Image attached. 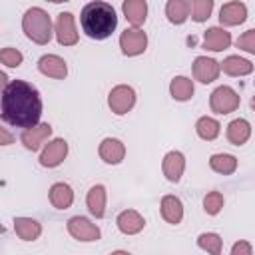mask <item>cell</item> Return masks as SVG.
<instances>
[{"mask_svg":"<svg viewBox=\"0 0 255 255\" xmlns=\"http://www.w3.org/2000/svg\"><path fill=\"white\" fill-rule=\"evenodd\" d=\"M22 30L28 36V40L44 46L52 38V20H50L46 10L34 6V8L26 10V14L22 18Z\"/></svg>","mask_w":255,"mask_h":255,"instance_id":"3","label":"cell"},{"mask_svg":"<svg viewBox=\"0 0 255 255\" xmlns=\"http://www.w3.org/2000/svg\"><path fill=\"white\" fill-rule=\"evenodd\" d=\"M120 48L126 56H139L147 48V36L139 28H128L120 36Z\"/></svg>","mask_w":255,"mask_h":255,"instance_id":"6","label":"cell"},{"mask_svg":"<svg viewBox=\"0 0 255 255\" xmlns=\"http://www.w3.org/2000/svg\"><path fill=\"white\" fill-rule=\"evenodd\" d=\"M68 233L78 241H98L100 239V227L82 215H76L68 221Z\"/></svg>","mask_w":255,"mask_h":255,"instance_id":"7","label":"cell"},{"mask_svg":"<svg viewBox=\"0 0 255 255\" xmlns=\"http://www.w3.org/2000/svg\"><path fill=\"white\" fill-rule=\"evenodd\" d=\"M0 114L2 120L14 128H32L40 122L42 98L32 84L24 80H12L2 90Z\"/></svg>","mask_w":255,"mask_h":255,"instance_id":"1","label":"cell"},{"mask_svg":"<svg viewBox=\"0 0 255 255\" xmlns=\"http://www.w3.org/2000/svg\"><path fill=\"white\" fill-rule=\"evenodd\" d=\"M122 10H124L126 20L133 28H139L147 18V2L145 0H124Z\"/></svg>","mask_w":255,"mask_h":255,"instance_id":"18","label":"cell"},{"mask_svg":"<svg viewBox=\"0 0 255 255\" xmlns=\"http://www.w3.org/2000/svg\"><path fill=\"white\" fill-rule=\"evenodd\" d=\"M12 141H14V135H12L8 129L0 128V145H10Z\"/></svg>","mask_w":255,"mask_h":255,"instance_id":"35","label":"cell"},{"mask_svg":"<svg viewBox=\"0 0 255 255\" xmlns=\"http://www.w3.org/2000/svg\"><path fill=\"white\" fill-rule=\"evenodd\" d=\"M161 169H163V175L167 181L171 183H177L183 175V169H185V157L181 151H167L163 161H161Z\"/></svg>","mask_w":255,"mask_h":255,"instance_id":"13","label":"cell"},{"mask_svg":"<svg viewBox=\"0 0 255 255\" xmlns=\"http://www.w3.org/2000/svg\"><path fill=\"white\" fill-rule=\"evenodd\" d=\"M165 16L171 24H183L189 18V2L187 0H167Z\"/></svg>","mask_w":255,"mask_h":255,"instance_id":"27","label":"cell"},{"mask_svg":"<svg viewBox=\"0 0 255 255\" xmlns=\"http://www.w3.org/2000/svg\"><path fill=\"white\" fill-rule=\"evenodd\" d=\"M80 24H82V30L88 38L106 40L116 30L118 16H116V10L112 4L102 2V0H94L82 8Z\"/></svg>","mask_w":255,"mask_h":255,"instance_id":"2","label":"cell"},{"mask_svg":"<svg viewBox=\"0 0 255 255\" xmlns=\"http://www.w3.org/2000/svg\"><path fill=\"white\" fill-rule=\"evenodd\" d=\"M251 253H253V247L247 241H239L231 247V255H251Z\"/></svg>","mask_w":255,"mask_h":255,"instance_id":"34","label":"cell"},{"mask_svg":"<svg viewBox=\"0 0 255 255\" xmlns=\"http://www.w3.org/2000/svg\"><path fill=\"white\" fill-rule=\"evenodd\" d=\"M219 70H223L227 76H247L253 72V64L239 56H227L219 64Z\"/></svg>","mask_w":255,"mask_h":255,"instance_id":"24","label":"cell"},{"mask_svg":"<svg viewBox=\"0 0 255 255\" xmlns=\"http://www.w3.org/2000/svg\"><path fill=\"white\" fill-rule=\"evenodd\" d=\"M56 38L60 46H74L78 44V30L72 12H60L56 20Z\"/></svg>","mask_w":255,"mask_h":255,"instance_id":"8","label":"cell"},{"mask_svg":"<svg viewBox=\"0 0 255 255\" xmlns=\"http://www.w3.org/2000/svg\"><path fill=\"white\" fill-rule=\"evenodd\" d=\"M189 2V10H191V18L195 22H205L211 16L213 10V0H187Z\"/></svg>","mask_w":255,"mask_h":255,"instance_id":"29","label":"cell"},{"mask_svg":"<svg viewBox=\"0 0 255 255\" xmlns=\"http://www.w3.org/2000/svg\"><path fill=\"white\" fill-rule=\"evenodd\" d=\"M197 245H199L203 251L211 253V255H219L223 241H221V237H219L217 233H201V235L197 237Z\"/></svg>","mask_w":255,"mask_h":255,"instance_id":"30","label":"cell"},{"mask_svg":"<svg viewBox=\"0 0 255 255\" xmlns=\"http://www.w3.org/2000/svg\"><path fill=\"white\" fill-rule=\"evenodd\" d=\"M86 205H88V209L94 217L102 219L106 215V187L100 185V183L90 187V191L86 195Z\"/></svg>","mask_w":255,"mask_h":255,"instance_id":"20","label":"cell"},{"mask_svg":"<svg viewBox=\"0 0 255 255\" xmlns=\"http://www.w3.org/2000/svg\"><path fill=\"white\" fill-rule=\"evenodd\" d=\"M38 70L54 80H64L68 76V66L64 62V58L56 56V54H46L38 60Z\"/></svg>","mask_w":255,"mask_h":255,"instance_id":"12","label":"cell"},{"mask_svg":"<svg viewBox=\"0 0 255 255\" xmlns=\"http://www.w3.org/2000/svg\"><path fill=\"white\" fill-rule=\"evenodd\" d=\"M209 167H211L215 173L231 175V173L237 169V157L231 155V153H215V155L209 157Z\"/></svg>","mask_w":255,"mask_h":255,"instance_id":"26","label":"cell"},{"mask_svg":"<svg viewBox=\"0 0 255 255\" xmlns=\"http://www.w3.org/2000/svg\"><path fill=\"white\" fill-rule=\"evenodd\" d=\"M223 207V195L219 191H209L205 197H203V209L205 213L209 215H217Z\"/></svg>","mask_w":255,"mask_h":255,"instance_id":"31","label":"cell"},{"mask_svg":"<svg viewBox=\"0 0 255 255\" xmlns=\"http://www.w3.org/2000/svg\"><path fill=\"white\" fill-rule=\"evenodd\" d=\"M68 155V141L62 137L52 139L40 153V163L44 167H58Z\"/></svg>","mask_w":255,"mask_h":255,"instance_id":"9","label":"cell"},{"mask_svg":"<svg viewBox=\"0 0 255 255\" xmlns=\"http://www.w3.org/2000/svg\"><path fill=\"white\" fill-rule=\"evenodd\" d=\"M50 2H54V4H60V2H68V0H50Z\"/></svg>","mask_w":255,"mask_h":255,"instance_id":"37","label":"cell"},{"mask_svg":"<svg viewBox=\"0 0 255 255\" xmlns=\"http://www.w3.org/2000/svg\"><path fill=\"white\" fill-rule=\"evenodd\" d=\"M14 231L22 241H34L42 233V225L32 217H16L14 219Z\"/></svg>","mask_w":255,"mask_h":255,"instance_id":"22","label":"cell"},{"mask_svg":"<svg viewBox=\"0 0 255 255\" xmlns=\"http://www.w3.org/2000/svg\"><path fill=\"white\" fill-rule=\"evenodd\" d=\"M239 104H241L239 94H237L233 88H229V86H219V88H215L213 94H211V98H209V108H211V112H215V114H219V116H225V114L235 112V110L239 108Z\"/></svg>","mask_w":255,"mask_h":255,"instance_id":"4","label":"cell"},{"mask_svg":"<svg viewBox=\"0 0 255 255\" xmlns=\"http://www.w3.org/2000/svg\"><path fill=\"white\" fill-rule=\"evenodd\" d=\"M231 46V34L225 28L213 26L203 34V48L211 52H223Z\"/></svg>","mask_w":255,"mask_h":255,"instance_id":"15","label":"cell"},{"mask_svg":"<svg viewBox=\"0 0 255 255\" xmlns=\"http://www.w3.org/2000/svg\"><path fill=\"white\" fill-rule=\"evenodd\" d=\"M118 223V229L124 233V235H135L139 233L143 227H145V219L135 211V209H126L118 215L116 219Z\"/></svg>","mask_w":255,"mask_h":255,"instance_id":"17","label":"cell"},{"mask_svg":"<svg viewBox=\"0 0 255 255\" xmlns=\"http://www.w3.org/2000/svg\"><path fill=\"white\" fill-rule=\"evenodd\" d=\"M6 84H8V76H6V74L0 70V92L6 88Z\"/></svg>","mask_w":255,"mask_h":255,"instance_id":"36","label":"cell"},{"mask_svg":"<svg viewBox=\"0 0 255 255\" xmlns=\"http://www.w3.org/2000/svg\"><path fill=\"white\" fill-rule=\"evenodd\" d=\"M161 217L167 221V223H171V225H177V223H181V219H183V203H181V199L179 197H175V195H165L163 199H161Z\"/></svg>","mask_w":255,"mask_h":255,"instance_id":"19","label":"cell"},{"mask_svg":"<svg viewBox=\"0 0 255 255\" xmlns=\"http://www.w3.org/2000/svg\"><path fill=\"white\" fill-rule=\"evenodd\" d=\"M237 48L249 52V54H255V30L249 28L247 32H243V36L237 38Z\"/></svg>","mask_w":255,"mask_h":255,"instance_id":"33","label":"cell"},{"mask_svg":"<svg viewBox=\"0 0 255 255\" xmlns=\"http://www.w3.org/2000/svg\"><path fill=\"white\" fill-rule=\"evenodd\" d=\"M98 153L106 163L116 165L126 157V145L116 137H106V139H102Z\"/></svg>","mask_w":255,"mask_h":255,"instance_id":"16","label":"cell"},{"mask_svg":"<svg viewBox=\"0 0 255 255\" xmlns=\"http://www.w3.org/2000/svg\"><path fill=\"white\" fill-rule=\"evenodd\" d=\"M245 18H247V6L239 0L227 2L219 10V22L223 26H237V24L245 22Z\"/></svg>","mask_w":255,"mask_h":255,"instance_id":"14","label":"cell"},{"mask_svg":"<svg viewBox=\"0 0 255 255\" xmlns=\"http://www.w3.org/2000/svg\"><path fill=\"white\" fill-rule=\"evenodd\" d=\"M22 60H24V56L16 48H2L0 50V64H4L8 68H18L22 64Z\"/></svg>","mask_w":255,"mask_h":255,"instance_id":"32","label":"cell"},{"mask_svg":"<svg viewBox=\"0 0 255 255\" xmlns=\"http://www.w3.org/2000/svg\"><path fill=\"white\" fill-rule=\"evenodd\" d=\"M219 62H215L213 58L207 56H197L193 60V78L201 84H211L217 80L219 76Z\"/></svg>","mask_w":255,"mask_h":255,"instance_id":"10","label":"cell"},{"mask_svg":"<svg viewBox=\"0 0 255 255\" xmlns=\"http://www.w3.org/2000/svg\"><path fill=\"white\" fill-rule=\"evenodd\" d=\"M195 131H197V135H199L201 139L213 141V139L219 135L221 126H219V122H217L215 118L203 116V118H199V120H197V124H195Z\"/></svg>","mask_w":255,"mask_h":255,"instance_id":"28","label":"cell"},{"mask_svg":"<svg viewBox=\"0 0 255 255\" xmlns=\"http://www.w3.org/2000/svg\"><path fill=\"white\" fill-rule=\"evenodd\" d=\"M135 104V92L131 86L120 84L116 88H112L110 96H108V106L116 116H124L128 114Z\"/></svg>","mask_w":255,"mask_h":255,"instance_id":"5","label":"cell"},{"mask_svg":"<svg viewBox=\"0 0 255 255\" xmlns=\"http://www.w3.org/2000/svg\"><path fill=\"white\" fill-rule=\"evenodd\" d=\"M249 135H251V124L243 118H237L227 126V139L233 145H243L249 139Z\"/></svg>","mask_w":255,"mask_h":255,"instance_id":"23","label":"cell"},{"mask_svg":"<svg viewBox=\"0 0 255 255\" xmlns=\"http://www.w3.org/2000/svg\"><path fill=\"white\" fill-rule=\"evenodd\" d=\"M4 231H6V229H4V225L0 223V233H4Z\"/></svg>","mask_w":255,"mask_h":255,"instance_id":"38","label":"cell"},{"mask_svg":"<svg viewBox=\"0 0 255 255\" xmlns=\"http://www.w3.org/2000/svg\"><path fill=\"white\" fill-rule=\"evenodd\" d=\"M50 203L56 207V209H68L72 203H74V191L68 183L64 181H58L50 187Z\"/></svg>","mask_w":255,"mask_h":255,"instance_id":"21","label":"cell"},{"mask_svg":"<svg viewBox=\"0 0 255 255\" xmlns=\"http://www.w3.org/2000/svg\"><path fill=\"white\" fill-rule=\"evenodd\" d=\"M50 135H52V126H50V124H36V126H32V128H26V129L22 131L20 139H22V143H24L26 149L36 151V149L42 147V143H44Z\"/></svg>","mask_w":255,"mask_h":255,"instance_id":"11","label":"cell"},{"mask_svg":"<svg viewBox=\"0 0 255 255\" xmlns=\"http://www.w3.org/2000/svg\"><path fill=\"white\" fill-rule=\"evenodd\" d=\"M169 94L177 102H187L193 96V82L185 76H175L169 84Z\"/></svg>","mask_w":255,"mask_h":255,"instance_id":"25","label":"cell"}]
</instances>
